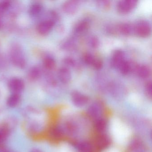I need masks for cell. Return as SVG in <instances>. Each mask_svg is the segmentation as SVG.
Listing matches in <instances>:
<instances>
[{
	"label": "cell",
	"mask_w": 152,
	"mask_h": 152,
	"mask_svg": "<svg viewBox=\"0 0 152 152\" xmlns=\"http://www.w3.org/2000/svg\"><path fill=\"white\" fill-rule=\"evenodd\" d=\"M137 65L129 60H125L119 70L123 75H127L132 72H134Z\"/></svg>",
	"instance_id": "4fadbf2b"
},
{
	"label": "cell",
	"mask_w": 152,
	"mask_h": 152,
	"mask_svg": "<svg viewBox=\"0 0 152 152\" xmlns=\"http://www.w3.org/2000/svg\"><path fill=\"white\" fill-rule=\"evenodd\" d=\"M10 60L18 68L23 69L26 66V59L24 52L18 44L12 45L10 52Z\"/></svg>",
	"instance_id": "6da1fadb"
},
{
	"label": "cell",
	"mask_w": 152,
	"mask_h": 152,
	"mask_svg": "<svg viewBox=\"0 0 152 152\" xmlns=\"http://www.w3.org/2000/svg\"><path fill=\"white\" fill-rule=\"evenodd\" d=\"M55 23V21L50 18L42 21L37 26L38 33L42 35H47L51 31Z\"/></svg>",
	"instance_id": "52a82bcc"
},
{
	"label": "cell",
	"mask_w": 152,
	"mask_h": 152,
	"mask_svg": "<svg viewBox=\"0 0 152 152\" xmlns=\"http://www.w3.org/2000/svg\"><path fill=\"white\" fill-rule=\"evenodd\" d=\"M43 7L39 3H33L29 8V14L33 17L39 16L42 12Z\"/></svg>",
	"instance_id": "ac0fdd59"
},
{
	"label": "cell",
	"mask_w": 152,
	"mask_h": 152,
	"mask_svg": "<svg viewBox=\"0 0 152 152\" xmlns=\"http://www.w3.org/2000/svg\"><path fill=\"white\" fill-rule=\"evenodd\" d=\"M117 32L128 36L134 33V26L129 23H121L116 26Z\"/></svg>",
	"instance_id": "8fae6325"
},
{
	"label": "cell",
	"mask_w": 152,
	"mask_h": 152,
	"mask_svg": "<svg viewBox=\"0 0 152 152\" xmlns=\"http://www.w3.org/2000/svg\"><path fill=\"white\" fill-rule=\"evenodd\" d=\"M134 72L141 79H146L151 74V69L148 66L145 64L137 65Z\"/></svg>",
	"instance_id": "30bf717a"
},
{
	"label": "cell",
	"mask_w": 152,
	"mask_h": 152,
	"mask_svg": "<svg viewBox=\"0 0 152 152\" xmlns=\"http://www.w3.org/2000/svg\"><path fill=\"white\" fill-rule=\"evenodd\" d=\"M96 57L91 53L87 52L85 53L83 56V60L84 63L88 65L92 66L96 59Z\"/></svg>",
	"instance_id": "cb8c5ba5"
},
{
	"label": "cell",
	"mask_w": 152,
	"mask_h": 152,
	"mask_svg": "<svg viewBox=\"0 0 152 152\" xmlns=\"http://www.w3.org/2000/svg\"><path fill=\"white\" fill-rule=\"evenodd\" d=\"M134 34L141 38L148 37L151 32L150 23L145 20L138 21L134 26Z\"/></svg>",
	"instance_id": "7a4b0ae2"
},
{
	"label": "cell",
	"mask_w": 152,
	"mask_h": 152,
	"mask_svg": "<svg viewBox=\"0 0 152 152\" xmlns=\"http://www.w3.org/2000/svg\"><path fill=\"white\" fill-rule=\"evenodd\" d=\"M43 65L45 69L48 71H51L56 67V60L52 57L47 56L43 59Z\"/></svg>",
	"instance_id": "ffe728a7"
},
{
	"label": "cell",
	"mask_w": 152,
	"mask_h": 152,
	"mask_svg": "<svg viewBox=\"0 0 152 152\" xmlns=\"http://www.w3.org/2000/svg\"><path fill=\"white\" fill-rule=\"evenodd\" d=\"M75 43L72 40H66L62 43V48L66 50H70L74 48Z\"/></svg>",
	"instance_id": "f546056e"
},
{
	"label": "cell",
	"mask_w": 152,
	"mask_h": 152,
	"mask_svg": "<svg viewBox=\"0 0 152 152\" xmlns=\"http://www.w3.org/2000/svg\"><path fill=\"white\" fill-rule=\"evenodd\" d=\"M79 2L76 1H67L64 2L62 5L63 11L68 15L75 14L79 9Z\"/></svg>",
	"instance_id": "9c48e42d"
},
{
	"label": "cell",
	"mask_w": 152,
	"mask_h": 152,
	"mask_svg": "<svg viewBox=\"0 0 152 152\" xmlns=\"http://www.w3.org/2000/svg\"><path fill=\"white\" fill-rule=\"evenodd\" d=\"M91 66H92L94 69H96V70H100L103 67V62L101 59L96 58V59Z\"/></svg>",
	"instance_id": "4dcf8cb0"
},
{
	"label": "cell",
	"mask_w": 152,
	"mask_h": 152,
	"mask_svg": "<svg viewBox=\"0 0 152 152\" xmlns=\"http://www.w3.org/2000/svg\"><path fill=\"white\" fill-rule=\"evenodd\" d=\"M0 152H7L6 151V150H4V149H1L0 148Z\"/></svg>",
	"instance_id": "836d02e7"
},
{
	"label": "cell",
	"mask_w": 152,
	"mask_h": 152,
	"mask_svg": "<svg viewBox=\"0 0 152 152\" xmlns=\"http://www.w3.org/2000/svg\"><path fill=\"white\" fill-rule=\"evenodd\" d=\"M77 149L79 152H94L92 145L87 141H83L79 143L77 145Z\"/></svg>",
	"instance_id": "7402d4cb"
},
{
	"label": "cell",
	"mask_w": 152,
	"mask_h": 152,
	"mask_svg": "<svg viewBox=\"0 0 152 152\" xmlns=\"http://www.w3.org/2000/svg\"><path fill=\"white\" fill-rule=\"evenodd\" d=\"M11 129L9 124H6L0 125V144L5 142L9 137Z\"/></svg>",
	"instance_id": "2e32d148"
},
{
	"label": "cell",
	"mask_w": 152,
	"mask_h": 152,
	"mask_svg": "<svg viewBox=\"0 0 152 152\" xmlns=\"http://www.w3.org/2000/svg\"><path fill=\"white\" fill-rule=\"evenodd\" d=\"M62 130L58 127H53L51 128L50 132V134L51 137L55 139L60 138L62 136Z\"/></svg>",
	"instance_id": "d4e9b609"
},
{
	"label": "cell",
	"mask_w": 152,
	"mask_h": 152,
	"mask_svg": "<svg viewBox=\"0 0 152 152\" xmlns=\"http://www.w3.org/2000/svg\"><path fill=\"white\" fill-rule=\"evenodd\" d=\"M96 144L99 148L104 149L110 145V140L107 135L101 134L97 137Z\"/></svg>",
	"instance_id": "9a60e30c"
},
{
	"label": "cell",
	"mask_w": 152,
	"mask_h": 152,
	"mask_svg": "<svg viewBox=\"0 0 152 152\" xmlns=\"http://www.w3.org/2000/svg\"><path fill=\"white\" fill-rule=\"evenodd\" d=\"M63 62L66 67H75L77 66L76 61L71 57L65 58H64Z\"/></svg>",
	"instance_id": "f1b7e54d"
},
{
	"label": "cell",
	"mask_w": 152,
	"mask_h": 152,
	"mask_svg": "<svg viewBox=\"0 0 152 152\" xmlns=\"http://www.w3.org/2000/svg\"><path fill=\"white\" fill-rule=\"evenodd\" d=\"M90 26V22L89 19H82L77 22L74 27V31L77 34H81L86 31Z\"/></svg>",
	"instance_id": "5bb4252c"
},
{
	"label": "cell",
	"mask_w": 152,
	"mask_h": 152,
	"mask_svg": "<svg viewBox=\"0 0 152 152\" xmlns=\"http://www.w3.org/2000/svg\"><path fill=\"white\" fill-rule=\"evenodd\" d=\"M71 99L73 104L78 107L86 105L89 101L88 96L78 91H73L72 92Z\"/></svg>",
	"instance_id": "8992f818"
},
{
	"label": "cell",
	"mask_w": 152,
	"mask_h": 152,
	"mask_svg": "<svg viewBox=\"0 0 152 152\" xmlns=\"http://www.w3.org/2000/svg\"><path fill=\"white\" fill-rule=\"evenodd\" d=\"M58 77L61 82L64 84H67L71 81L72 74L68 67L63 66L58 71Z\"/></svg>",
	"instance_id": "7c38bea8"
},
{
	"label": "cell",
	"mask_w": 152,
	"mask_h": 152,
	"mask_svg": "<svg viewBox=\"0 0 152 152\" xmlns=\"http://www.w3.org/2000/svg\"><path fill=\"white\" fill-rule=\"evenodd\" d=\"M107 127V122L104 118H99L96 120L95 122V129L99 132H103L104 131Z\"/></svg>",
	"instance_id": "44dd1931"
},
{
	"label": "cell",
	"mask_w": 152,
	"mask_h": 152,
	"mask_svg": "<svg viewBox=\"0 0 152 152\" xmlns=\"http://www.w3.org/2000/svg\"><path fill=\"white\" fill-rule=\"evenodd\" d=\"M21 101V96L20 94L12 93L8 98L7 104L10 107H15L20 104Z\"/></svg>",
	"instance_id": "e0dca14e"
},
{
	"label": "cell",
	"mask_w": 152,
	"mask_h": 152,
	"mask_svg": "<svg viewBox=\"0 0 152 152\" xmlns=\"http://www.w3.org/2000/svg\"><path fill=\"white\" fill-rule=\"evenodd\" d=\"M1 19H0V26H1Z\"/></svg>",
	"instance_id": "e575fe53"
},
{
	"label": "cell",
	"mask_w": 152,
	"mask_h": 152,
	"mask_svg": "<svg viewBox=\"0 0 152 152\" xmlns=\"http://www.w3.org/2000/svg\"><path fill=\"white\" fill-rule=\"evenodd\" d=\"M11 2L8 1L0 2V14H3L7 11L11 7Z\"/></svg>",
	"instance_id": "83f0119b"
},
{
	"label": "cell",
	"mask_w": 152,
	"mask_h": 152,
	"mask_svg": "<svg viewBox=\"0 0 152 152\" xmlns=\"http://www.w3.org/2000/svg\"><path fill=\"white\" fill-rule=\"evenodd\" d=\"M31 152H43L40 149L38 148H33L31 151Z\"/></svg>",
	"instance_id": "d6a6232c"
},
{
	"label": "cell",
	"mask_w": 152,
	"mask_h": 152,
	"mask_svg": "<svg viewBox=\"0 0 152 152\" xmlns=\"http://www.w3.org/2000/svg\"><path fill=\"white\" fill-rule=\"evenodd\" d=\"M104 111V107L102 103L100 102H95L92 103L88 108V115L91 118L97 120L101 118Z\"/></svg>",
	"instance_id": "5b68a950"
},
{
	"label": "cell",
	"mask_w": 152,
	"mask_h": 152,
	"mask_svg": "<svg viewBox=\"0 0 152 152\" xmlns=\"http://www.w3.org/2000/svg\"><path fill=\"white\" fill-rule=\"evenodd\" d=\"M137 1L136 0H122L117 4V10L120 14L126 15L130 13L137 7Z\"/></svg>",
	"instance_id": "3957f363"
},
{
	"label": "cell",
	"mask_w": 152,
	"mask_h": 152,
	"mask_svg": "<svg viewBox=\"0 0 152 152\" xmlns=\"http://www.w3.org/2000/svg\"><path fill=\"white\" fill-rule=\"evenodd\" d=\"M41 75V71L40 69L37 66H33L28 71V77L31 80H37L40 77Z\"/></svg>",
	"instance_id": "d6986e66"
},
{
	"label": "cell",
	"mask_w": 152,
	"mask_h": 152,
	"mask_svg": "<svg viewBox=\"0 0 152 152\" xmlns=\"http://www.w3.org/2000/svg\"><path fill=\"white\" fill-rule=\"evenodd\" d=\"M112 93L114 96L117 98L121 97L123 95H124V91L123 89L121 87H117L115 86L113 87L111 89Z\"/></svg>",
	"instance_id": "4316f807"
},
{
	"label": "cell",
	"mask_w": 152,
	"mask_h": 152,
	"mask_svg": "<svg viewBox=\"0 0 152 152\" xmlns=\"http://www.w3.org/2000/svg\"><path fill=\"white\" fill-rule=\"evenodd\" d=\"M125 60L124 52L121 50H116L112 54L111 59V66L113 68L119 69Z\"/></svg>",
	"instance_id": "277c9868"
},
{
	"label": "cell",
	"mask_w": 152,
	"mask_h": 152,
	"mask_svg": "<svg viewBox=\"0 0 152 152\" xmlns=\"http://www.w3.org/2000/svg\"><path fill=\"white\" fill-rule=\"evenodd\" d=\"M89 46L93 49L97 48L99 46L100 42L97 37L95 35H91L87 39Z\"/></svg>",
	"instance_id": "603a6c76"
},
{
	"label": "cell",
	"mask_w": 152,
	"mask_h": 152,
	"mask_svg": "<svg viewBox=\"0 0 152 152\" xmlns=\"http://www.w3.org/2000/svg\"><path fill=\"white\" fill-rule=\"evenodd\" d=\"M145 91L148 96L151 98L152 97V82L151 80L149 81L146 83Z\"/></svg>",
	"instance_id": "1f68e13d"
},
{
	"label": "cell",
	"mask_w": 152,
	"mask_h": 152,
	"mask_svg": "<svg viewBox=\"0 0 152 152\" xmlns=\"http://www.w3.org/2000/svg\"><path fill=\"white\" fill-rule=\"evenodd\" d=\"M8 87L12 93L20 94L24 89V82L20 78H12L9 81Z\"/></svg>",
	"instance_id": "ba28073f"
},
{
	"label": "cell",
	"mask_w": 152,
	"mask_h": 152,
	"mask_svg": "<svg viewBox=\"0 0 152 152\" xmlns=\"http://www.w3.org/2000/svg\"><path fill=\"white\" fill-rule=\"evenodd\" d=\"M96 5L99 9L103 10H107L111 7V1H99L96 2Z\"/></svg>",
	"instance_id": "484cf974"
}]
</instances>
